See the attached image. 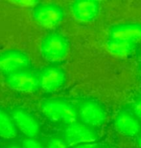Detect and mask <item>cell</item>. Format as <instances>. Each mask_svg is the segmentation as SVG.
I'll list each match as a JSON object with an SVG mask.
<instances>
[{
  "label": "cell",
  "instance_id": "1",
  "mask_svg": "<svg viewBox=\"0 0 141 148\" xmlns=\"http://www.w3.org/2000/svg\"><path fill=\"white\" fill-rule=\"evenodd\" d=\"M41 111L48 119L54 123L68 125L76 123L77 109L69 102L60 99H49L43 102Z\"/></svg>",
  "mask_w": 141,
  "mask_h": 148
},
{
  "label": "cell",
  "instance_id": "2",
  "mask_svg": "<svg viewBox=\"0 0 141 148\" xmlns=\"http://www.w3.org/2000/svg\"><path fill=\"white\" fill-rule=\"evenodd\" d=\"M64 140L70 147L94 143L98 138V134L92 127L82 123H74L67 125L64 131Z\"/></svg>",
  "mask_w": 141,
  "mask_h": 148
},
{
  "label": "cell",
  "instance_id": "3",
  "mask_svg": "<svg viewBox=\"0 0 141 148\" xmlns=\"http://www.w3.org/2000/svg\"><path fill=\"white\" fill-rule=\"evenodd\" d=\"M68 42L64 36L54 34L46 36L42 41L41 51L43 57L50 62L62 61L66 56Z\"/></svg>",
  "mask_w": 141,
  "mask_h": 148
},
{
  "label": "cell",
  "instance_id": "4",
  "mask_svg": "<svg viewBox=\"0 0 141 148\" xmlns=\"http://www.w3.org/2000/svg\"><path fill=\"white\" fill-rule=\"evenodd\" d=\"M77 109L78 118L82 124L92 127H99L106 120V111L101 104L94 101L87 100L79 104Z\"/></svg>",
  "mask_w": 141,
  "mask_h": 148
},
{
  "label": "cell",
  "instance_id": "5",
  "mask_svg": "<svg viewBox=\"0 0 141 148\" xmlns=\"http://www.w3.org/2000/svg\"><path fill=\"white\" fill-rule=\"evenodd\" d=\"M33 15L39 25L46 29H54L63 20L64 13L58 5L40 4L34 8Z\"/></svg>",
  "mask_w": 141,
  "mask_h": 148
},
{
  "label": "cell",
  "instance_id": "6",
  "mask_svg": "<svg viewBox=\"0 0 141 148\" xmlns=\"http://www.w3.org/2000/svg\"><path fill=\"white\" fill-rule=\"evenodd\" d=\"M29 67L30 61L28 58L21 51L10 50L0 54V71L6 75L26 71Z\"/></svg>",
  "mask_w": 141,
  "mask_h": 148
},
{
  "label": "cell",
  "instance_id": "7",
  "mask_svg": "<svg viewBox=\"0 0 141 148\" xmlns=\"http://www.w3.org/2000/svg\"><path fill=\"white\" fill-rule=\"evenodd\" d=\"M7 83L13 90L24 93H33L39 88L38 77L27 71L8 75Z\"/></svg>",
  "mask_w": 141,
  "mask_h": 148
},
{
  "label": "cell",
  "instance_id": "8",
  "mask_svg": "<svg viewBox=\"0 0 141 148\" xmlns=\"http://www.w3.org/2000/svg\"><path fill=\"white\" fill-rule=\"evenodd\" d=\"M12 118L19 131L30 138H34L39 132V125L37 119L31 113L23 108H15Z\"/></svg>",
  "mask_w": 141,
  "mask_h": 148
},
{
  "label": "cell",
  "instance_id": "9",
  "mask_svg": "<svg viewBox=\"0 0 141 148\" xmlns=\"http://www.w3.org/2000/svg\"><path fill=\"white\" fill-rule=\"evenodd\" d=\"M38 78L39 88L46 92H53L63 86L66 75L62 69L51 67L43 70Z\"/></svg>",
  "mask_w": 141,
  "mask_h": 148
},
{
  "label": "cell",
  "instance_id": "10",
  "mask_svg": "<svg viewBox=\"0 0 141 148\" xmlns=\"http://www.w3.org/2000/svg\"><path fill=\"white\" fill-rule=\"evenodd\" d=\"M109 39L137 45L141 42V25L127 23L114 26L110 30Z\"/></svg>",
  "mask_w": 141,
  "mask_h": 148
},
{
  "label": "cell",
  "instance_id": "11",
  "mask_svg": "<svg viewBox=\"0 0 141 148\" xmlns=\"http://www.w3.org/2000/svg\"><path fill=\"white\" fill-rule=\"evenodd\" d=\"M115 127L120 134L127 137H135L140 130L139 119L133 112L123 111L115 120Z\"/></svg>",
  "mask_w": 141,
  "mask_h": 148
},
{
  "label": "cell",
  "instance_id": "12",
  "mask_svg": "<svg viewBox=\"0 0 141 148\" xmlns=\"http://www.w3.org/2000/svg\"><path fill=\"white\" fill-rule=\"evenodd\" d=\"M75 17L83 22H92L98 15L100 3L95 0H78L72 4Z\"/></svg>",
  "mask_w": 141,
  "mask_h": 148
},
{
  "label": "cell",
  "instance_id": "13",
  "mask_svg": "<svg viewBox=\"0 0 141 148\" xmlns=\"http://www.w3.org/2000/svg\"><path fill=\"white\" fill-rule=\"evenodd\" d=\"M18 130L12 116L0 109V138L11 140L17 137Z\"/></svg>",
  "mask_w": 141,
  "mask_h": 148
},
{
  "label": "cell",
  "instance_id": "14",
  "mask_svg": "<svg viewBox=\"0 0 141 148\" xmlns=\"http://www.w3.org/2000/svg\"><path fill=\"white\" fill-rule=\"evenodd\" d=\"M106 46L111 54L121 58H127L131 56L136 48V44L112 39H109Z\"/></svg>",
  "mask_w": 141,
  "mask_h": 148
},
{
  "label": "cell",
  "instance_id": "15",
  "mask_svg": "<svg viewBox=\"0 0 141 148\" xmlns=\"http://www.w3.org/2000/svg\"><path fill=\"white\" fill-rule=\"evenodd\" d=\"M47 148H70V147L65 140L58 138H54L51 139L48 143Z\"/></svg>",
  "mask_w": 141,
  "mask_h": 148
},
{
  "label": "cell",
  "instance_id": "16",
  "mask_svg": "<svg viewBox=\"0 0 141 148\" xmlns=\"http://www.w3.org/2000/svg\"><path fill=\"white\" fill-rule=\"evenodd\" d=\"M23 148H44L40 143L36 140L34 138H28L27 139L24 140L22 144Z\"/></svg>",
  "mask_w": 141,
  "mask_h": 148
},
{
  "label": "cell",
  "instance_id": "17",
  "mask_svg": "<svg viewBox=\"0 0 141 148\" xmlns=\"http://www.w3.org/2000/svg\"><path fill=\"white\" fill-rule=\"evenodd\" d=\"M133 113L139 120H141V99H138L134 103L133 106Z\"/></svg>",
  "mask_w": 141,
  "mask_h": 148
},
{
  "label": "cell",
  "instance_id": "18",
  "mask_svg": "<svg viewBox=\"0 0 141 148\" xmlns=\"http://www.w3.org/2000/svg\"><path fill=\"white\" fill-rule=\"evenodd\" d=\"M137 143H138V145L139 147L141 148V135L139 136L138 137Z\"/></svg>",
  "mask_w": 141,
  "mask_h": 148
},
{
  "label": "cell",
  "instance_id": "19",
  "mask_svg": "<svg viewBox=\"0 0 141 148\" xmlns=\"http://www.w3.org/2000/svg\"><path fill=\"white\" fill-rule=\"evenodd\" d=\"M8 148H23V147H18V146H10V147H8Z\"/></svg>",
  "mask_w": 141,
  "mask_h": 148
}]
</instances>
